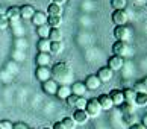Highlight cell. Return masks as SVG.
I'll return each mask as SVG.
<instances>
[{
	"label": "cell",
	"mask_w": 147,
	"mask_h": 129,
	"mask_svg": "<svg viewBox=\"0 0 147 129\" xmlns=\"http://www.w3.org/2000/svg\"><path fill=\"white\" fill-rule=\"evenodd\" d=\"M50 70H52V78L56 82H61V85L73 84V68L70 66V62L67 61L55 62L50 67Z\"/></svg>",
	"instance_id": "obj_1"
},
{
	"label": "cell",
	"mask_w": 147,
	"mask_h": 129,
	"mask_svg": "<svg viewBox=\"0 0 147 129\" xmlns=\"http://www.w3.org/2000/svg\"><path fill=\"white\" fill-rule=\"evenodd\" d=\"M85 111H86V114L90 115V119H96V117L100 115L102 106L99 105V102H97L96 97H92V99H88V102H86Z\"/></svg>",
	"instance_id": "obj_2"
},
{
	"label": "cell",
	"mask_w": 147,
	"mask_h": 129,
	"mask_svg": "<svg viewBox=\"0 0 147 129\" xmlns=\"http://www.w3.org/2000/svg\"><path fill=\"white\" fill-rule=\"evenodd\" d=\"M111 20L115 26H124L129 20V15L126 12V9H114L111 14Z\"/></svg>",
	"instance_id": "obj_3"
},
{
	"label": "cell",
	"mask_w": 147,
	"mask_h": 129,
	"mask_svg": "<svg viewBox=\"0 0 147 129\" xmlns=\"http://www.w3.org/2000/svg\"><path fill=\"white\" fill-rule=\"evenodd\" d=\"M114 38L115 41H129L130 38V29L127 28L126 24L124 26H115L114 28Z\"/></svg>",
	"instance_id": "obj_4"
},
{
	"label": "cell",
	"mask_w": 147,
	"mask_h": 129,
	"mask_svg": "<svg viewBox=\"0 0 147 129\" xmlns=\"http://www.w3.org/2000/svg\"><path fill=\"white\" fill-rule=\"evenodd\" d=\"M58 87H59V84L53 78H50L49 80H44V82H41V88H42V91H44L47 96H55L56 91H58Z\"/></svg>",
	"instance_id": "obj_5"
},
{
	"label": "cell",
	"mask_w": 147,
	"mask_h": 129,
	"mask_svg": "<svg viewBox=\"0 0 147 129\" xmlns=\"http://www.w3.org/2000/svg\"><path fill=\"white\" fill-rule=\"evenodd\" d=\"M112 53L117 56H121L124 58L129 53V44L126 41H115L112 44Z\"/></svg>",
	"instance_id": "obj_6"
},
{
	"label": "cell",
	"mask_w": 147,
	"mask_h": 129,
	"mask_svg": "<svg viewBox=\"0 0 147 129\" xmlns=\"http://www.w3.org/2000/svg\"><path fill=\"white\" fill-rule=\"evenodd\" d=\"M35 76L38 80L44 82V80H49L52 78V70L49 66H38L36 70H35Z\"/></svg>",
	"instance_id": "obj_7"
},
{
	"label": "cell",
	"mask_w": 147,
	"mask_h": 129,
	"mask_svg": "<svg viewBox=\"0 0 147 129\" xmlns=\"http://www.w3.org/2000/svg\"><path fill=\"white\" fill-rule=\"evenodd\" d=\"M97 78L100 79V82L102 84H108V82H111L112 80V78H114V72L108 67V66H105V67H100L99 68V72H97Z\"/></svg>",
	"instance_id": "obj_8"
},
{
	"label": "cell",
	"mask_w": 147,
	"mask_h": 129,
	"mask_svg": "<svg viewBox=\"0 0 147 129\" xmlns=\"http://www.w3.org/2000/svg\"><path fill=\"white\" fill-rule=\"evenodd\" d=\"M84 84H85L86 90H91V91H96L102 87V82H100V79L97 78V74H88V76L85 78Z\"/></svg>",
	"instance_id": "obj_9"
},
{
	"label": "cell",
	"mask_w": 147,
	"mask_h": 129,
	"mask_svg": "<svg viewBox=\"0 0 147 129\" xmlns=\"http://www.w3.org/2000/svg\"><path fill=\"white\" fill-rule=\"evenodd\" d=\"M35 11H36V9H35L34 5L24 3V5H21V6H20V17L24 18V20H30L32 17H34Z\"/></svg>",
	"instance_id": "obj_10"
},
{
	"label": "cell",
	"mask_w": 147,
	"mask_h": 129,
	"mask_svg": "<svg viewBox=\"0 0 147 129\" xmlns=\"http://www.w3.org/2000/svg\"><path fill=\"white\" fill-rule=\"evenodd\" d=\"M123 66H124V58H121V56L114 55V56H111L109 59H108V67H109L112 72H118V70H121Z\"/></svg>",
	"instance_id": "obj_11"
},
{
	"label": "cell",
	"mask_w": 147,
	"mask_h": 129,
	"mask_svg": "<svg viewBox=\"0 0 147 129\" xmlns=\"http://www.w3.org/2000/svg\"><path fill=\"white\" fill-rule=\"evenodd\" d=\"M71 119L76 122V125H85V123L90 120V115L86 114L85 109H74Z\"/></svg>",
	"instance_id": "obj_12"
},
{
	"label": "cell",
	"mask_w": 147,
	"mask_h": 129,
	"mask_svg": "<svg viewBox=\"0 0 147 129\" xmlns=\"http://www.w3.org/2000/svg\"><path fill=\"white\" fill-rule=\"evenodd\" d=\"M32 24L38 28V26H42V24H47V14L42 12V11H35L34 17L30 18Z\"/></svg>",
	"instance_id": "obj_13"
},
{
	"label": "cell",
	"mask_w": 147,
	"mask_h": 129,
	"mask_svg": "<svg viewBox=\"0 0 147 129\" xmlns=\"http://www.w3.org/2000/svg\"><path fill=\"white\" fill-rule=\"evenodd\" d=\"M109 97H111V100H112V103H114V106H118L124 102V97H123V90H118V88H114V90H111L109 91Z\"/></svg>",
	"instance_id": "obj_14"
},
{
	"label": "cell",
	"mask_w": 147,
	"mask_h": 129,
	"mask_svg": "<svg viewBox=\"0 0 147 129\" xmlns=\"http://www.w3.org/2000/svg\"><path fill=\"white\" fill-rule=\"evenodd\" d=\"M97 102H99V105L102 106V111H109L114 108V103L109 97V94H100L99 97H97Z\"/></svg>",
	"instance_id": "obj_15"
},
{
	"label": "cell",
	"mask_w": 147,
	"mask_h": 129,
	"mask_svg": "<svg viewBox=\"0 0 147 129\" xmlns=\"http://www.w3.org/2000/svg\"><path fill=\"white\" fill-rule=\"evenodd\" d=\"M5 15L8 17V20L11 21V23H17V21L21 18L20 17V6H9L6 9V12H5Z\"/></svg>",
	"instance_id": "obj_16"
},
{
	"label": "cell",
	"mask_w": 147,
	"mask_h": 129,
	"mask_svg": "<svg viewBox=\"0 0 147 129\" xmlns=\"http://www.w3.org/2000/svg\"><path fill=\"white\" fill-rule=\"evenodd\" d=\"M50 59H52L50 53L38 52L36 56H35V64H36V67L38 66H49V64H50Z\"/></svg>",
	"instance_id": "obj_17"
},
{
	"label": "cell",
	"mask_w": 147,
	"mask_h": 129,
	"mask_svg": "<svg viewBox=\"0 0 147 129\" xmlns=\"http://www.w3.org/2000/svg\"><path fill=\"white\" fill-rule=\"evenodd\" d=\"M70 88H71V94H76V96H85V93L88 91L86 87H85V84L80 82V80L73 82L71 85H70Z\"/></svg>",
	"instance_id": "obj_18"
},
{
	"label": "cell",
	"mask_w": 147,
	"mask_h": 129,
	"mask_svg": "<svg viewBox=\"0 0 147 129\" xmlns=\"http://www.w3.org/2000/svg\"><path fill=\"white\" fill-rule=\"evenodd\" d=\"M70 94H71V88H70V85H59L55 96L59 100H65Z\"/></svg>",
	"instance_id": "obj_19"
},
{
	"label": "cell",
	"mask_w": 147,
	"mask_h": 129,
	"mask_svg": "<svg viewBox=\"0 0 147 129\" xmlns=\"http://www.w3.org/2000/svg\"><path fill=\"white\" fill-rule=\"evenodd\" d=\"M62 12H64L62 5H56V3H49L47 11H46L47 15H62Z\"/></svg>",
	"instance_id": "obj_20"
},
{
	"label": "cell",
	"mask_w": 147,
	"mask_h": 129,
	"mask_svg": "<svg viewBox=\"0 0 147 129\" xmlns=\"http://www.w3.org/2000/svg\"><path fill=\"white\" fill-rule=\"evenodd\" d=\"M36 50L38 52L50 53V40H49V38H40L38 43H36Z\"/></svg>",
	"instance_id": "obj_21"
},
{
	"label": "cell",
	"mask_w": 147,
	"mask_h": 129,
	"mask_svg": "<svg viewBox=\"0 0 147 129\" xmlns=\"http://www.w3.org/2000/svg\"><path fill=\"white\" fill-rule=\"evenodd\" d=\"M49 28H59L62 24V15H47Z\"/></svg>",
	"instance_id": "obj_22"
},
{
	"label": "cell",
	"mask_w": 147,
	"mask_h": 129,
	"mask_svg": "<svg viewBox=\"0 0 147 129\" xmlns=\"http://www.w3.org/2000/svg\"><path fill=\"white\" fill-rule=\"evenodd\" d=\"M135 103H129V102H123L121 105L118 106V109L121 114H135Z\"/></svg>",
	"instance_id": "obj_23"
},
{
	"label": "cell",
	"mask_w": 147,
	"mask_h": 129,
	"mask_svg": "<svg viewBox=\"0 0 147 129\" xmlns=\"http://www.w3.org/2000/svg\"><path fill=\"white\" fill-rule=\"evenodd\" d=\"M64 52V43L62 41H50V53L52 55H59Z\"/></svg>",
	"instance_id": "obj_24"
},
{
	"label": "cell",
	"mask_w": 147,
	"mask_h": 129,
	"mask_svg": "<svg viewBox=\"0 0 147 129\" xmlns=\"http://www.w3.org/2000/svg\"><path fill=\"white\" fill-rule=\"evenodd\" d=\"M135 96H137V91H135L134 88H124V90H123V97H124V102L134 103V102H135Z\"/></svg>",
	"instance_id": "obj_25"
},
{
	"label": "cell",
	"mask_w": 147,
	"mask_h": 129,
	"mask_svg": "<svg viewBox=\"0 0 147 129\" xmlns=\"http://www.w3.org/2000/svg\"><path fill=\"white\" fill-rule=\"evenodd\" d=\"M49 40L50 41H62V32L59 28H50L49 32Z\"/></svg>",
	"instance_id": "obj_26"
},
{
	"label": "cell",
	"mask_w": 147,
	"mask_h": 129,
	"mask_svg": "<svg viewBox=\"0 0 147 129\" xmlns=\"http://www.w3.org/2000/svg\"><path fill=\"white\" fill-rule=\"evenodd\" d=\"M134 103H135V106H140V108L146 106L147 105V93H137Z\"/></svg>",
	"instance_id": "obj_27"
},
{
	"label": "cell",
	"mask_w": 147,
	"mask_h": 129,
	"mask_svg": "<svg viewBox=\"0 0 147 129\" xmlns=\"http://www.w3.org/2000/svg\"><path fill=\"white\" fill-rule=\"evenodd\" d=\"M49 32H50L49 24H42V26H38L36 28V35L40 38H49Z\"/></svg>",
	"instance_id": "obj_28"
},
{
	"label": "cell",
	"mask_w": 147,
	"mask_h": 129,
	"mask_svg": "<svg viewBox=\"0 0 147 129\" xmlns=\"http://www.w3.org/2000/svg\"><path fill=\"white\" fill-rule=\"evenodd\" d=\"M123 123L126 126L134 125V123H137V115L135 114H123Z\"/></svg>",
	"instance_id": "obj_29"
},
{
	"label": "cell",
	"mask_w": 147,
	"mask_h": 129,
	"mask_svg": "<svg viewBox=\"0 0 147 129\" xmlns=\"http://www.w3.org/2000/svg\"><path fill=\"white\" fill-rule=\"evenodd\" d=\"M111 6L114 9H124L127 6V0H111Z\"/></svg>",
	"instance_id": "obj_30"
},
{
	"label": "cell",
	"mask_w": 147,
	"mask_h": 129,
	"mask_svg": "<svg viewBox=\"0 0 147 129\" xmlns=\"http://www.w3.org/2000/svg\"><path fill=\"white\" fill-rule=\"evenodd\" d=\"M62 123H64V126H65V129H76V122L71 119V117H64V119L61 120Z\"/></svg>",
	"instance_id": "obj_31"
},
{
	"label": "cell",
	"mask_w": 147,
	"mask_h": 129,
	"mask_svg": "<svg viewBox=\"0 0 147 129\" xmlns=\"http://www.w3.org/2000/svg\"><path fill=\"white\" fill-rule=\"evenodd\" d=\"M9 24H11V21L8 20V17L5 14H0V30H6L9 28Z\"/></svg>",
	"instance_id": "obj_32"
},
{
	"label": "cell",
	"mask_w": 147,
	"mask_h": 129,
	"mask_svg": "<svg viewBox=\"0 0 147 129\" xmlns=\"http://www.w3.org/2000/svg\"><path fill=\"white\" fill-rule=\"evenodd\" d=\"M86 102H88V99H85V96H79V99H78V102H76V106H74V108H76V109H85Z\"/></svg>",
	"instance_id": "obj_33"
},
{
	"label": "cell",
	"mask_w": 147,
	"mask_h": 129,
	"mask_svg": "<svg viewBox=\"0 0 147 129\" xmlns=\"http://www.w3.org/2000/svg\"><path fill=\"white\" fill-rule=\"evenodd\" d=\"M79 99V96H76V94H70L67 99H65V102H67V105L68 106H71V108H74L76 106V102H78Z\"/></svg>",
	"instance_id": "obj_34"
},
{
	"label": "cell",
	"mask_w": 147,
	"mask_h": 129,
	"mask_svg": "<svg viewBox=\"0 0 147 129\" xmlns=\"http://www.w3.org/2000/svg\"><path fill=\"white\" fill-rule=\"evenodd\" d=\"M134 90L137 91V93H147V88L144 87V84L141 82V80H138V82H135V85H134Z\"/></svg>",
	"instance_id": "obj_35"
},
{
	"label": "cell",
	"mask_w": 147,
	"mask_h": 129,
	"mask_svg": "<svg viewBox=\"0 0 147 129\" xmlns=\"http://www.w3.org/2000/svg\"><path fill=\"white\" fill-rule=\"evenodd\" d=\"M0 129H12V123L9 120H0Z\"/></svg>",
	"instance_id": "obj_36"
},
{
	"label": "cell",
	"mask_w": 147,
	"mask_h": 129,
	"mask_svg": "<svg viewBox=\"0 0 147 129\" xmlns=\"http://www.w3.org/2000/svg\"><path fill=\"white\" fill-rule=\"evenodd\" d=\"M12 129H30L26 123H23V122H17V123H14L12 125Z\"/></svg>",
	"instance_id": "obj_37"
},
{
	"label": "cell",
	"mask_w": 147,
	"mask_h": 129,
	"mask_svg": "<svg viewBox=\"0 0 147 129\" xmlns=\"http://www.w3.org/2000/svg\"><path fill=\"white\" fill-rule=\"evenodd\" d=\"M52 129H65V126H64L62 122H55L53 126H52Z\"/></svg>",
	"instance_id": "obj_38"
},
{
	"label": "cell",
	"mask_w": 147,
	"mask_h": 129,
	"mask_svg": "<svg viewBox=\"0 0 147 129\" xmlns=\"http://www.w3.org/2000/svg\"><path fill=\"white\" fill-rule=\"evenodd\" d=\"M129 129H146L143 125H141L140 122H137V123H134V125H130V126H127Z\"/></svg>",
	"instance_id": "obj_39"
},
{
	"label": "cell",
	"mask_w": 147,
	"mask_h": 129,
	"mask_svg": "<svg viewBox=\"0 0 147 129\" xmlns=\"http://www.w3.org/2000/svg\"><path fill=\"white\" fill-rule=\"evenodd\" d=\"M140 123H141V125H143V126L147 129V114H144L143 117H141V122H140Z\"/></svg>",
	"instance_id": "obj_40"
},
{
	"label": "cell",
	"mask_w": 147,
	"mask_h": 129,
	"mask_svg": "<svg viewBox=\"0 0 147 129\" xmlns=\"http://www.w3.org/2000/svg\"><path fill=\"white\" fill-rule=\"evenodd\" d=\"M67 0H52V3H56V5H64Z\"/></svg>",
	"instance_id": "obj_41"
},
{
	"label": "cell",
	"mask_w": 147,
	"mask_h": 129,
	"mask_svg": "<svg viewBox=\"0 0 147 129\" xmlns=\"http://www.w3.org/2000/svg\"><path fill=\"white\" fill-rule=\"evenodd\" d=\"M141 82H143V84H144V87L147 88V76H146L144 79H141Z\"/></svg>",
	"instance_id": "obj_42"
},
{
	"label": "cell",
	"mask_w": 147,
	"mask_h": 129,
	"mask_svg": "<svg viewBox=\"0 0 147 129\" xmlns=\"http://www.w3.org/2000/svg\"><path fill=\"white\" fill-rule=\"evenodd\" d=\"M42 129H52V128H42Z\"/></svg>",
	"instance_id": "obj_43"
},
{
	"label": "cell",
	"mask_w": 147,
	"mask_h": 129,
	"mask_svg": "<svg viewBox=\"0 0 147 129\" xmlns=\"http://www.w3.org/2000/svg\"><path fill=\"white\" fill-rule=\"evenodd\" d=\"M0 36H2V30H0Z\"/></svg>",
	"instance_id": "obj_44"
},
{
	"label": "cell",
	"mask_w": 147,
	"mask_h": 129,
	"mask_svg": "<svg viewBox=\"0 0 147 129\" xmlns=\"http://www.w3.org/2000/svg\"><path fill=\"white\" fill-rule=\"evenodd\" d=\"M146 108H147V105H146Z\"/></svg>",
	"instance_id": "obj_45"
}]
</instances>
